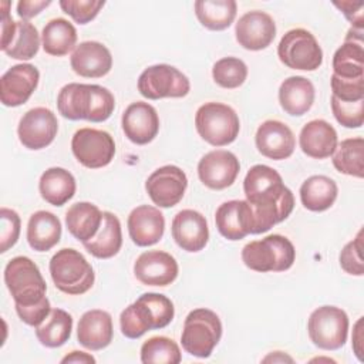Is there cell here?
<instances>
[{"label": "cell", "instance_id": "obj_32", "mask_svg": "<svg viewBox=\"0 0 364 364\" xmlns=\"http://www.w3.org/2000/svg\"><path fill=\"white\" fill-rule=\"evenodd\" d=\"M122 246V230L118 216L112 212H102V223L98 233L84 247L97 259L114 257Z\"/></svg>", "mask_w": 364, "mask_h": 364}, {"label": "cell", "instance_id": "obj_19", "mask_svg": "<svg viewBox=\"0 0 364 364\" xmlns=\"http://www.w3.org/2000/svg\"><path fill=\"white\" fill-rule=\"evenodd\" d=\"M121 125L125 136L131 142L146 145L154 141L159 132V117L151 104L135 101L125 108Z\"/></svg>", "mask_w": 364, "mask_h": 364}, {"label": "cell", "instance_id": "obj_6", "mask_svg": "<svg viewBox=\"0 0 364 364\" xmlns=\"http://www.w3.org/2000/svg\"><path fill=\"white\" fill-rule=\"evenodd\" d=\"M4 283L16 306H33L46 299L47 284L38 266L27 256L13 257L4 269Z\"/></svg>", "mask_w": 364, "mask_h": 364}, {"label": "cell", "instance_id": "obj_8", "mask_svg": "<svg viewBox=\"0 0 364 364\" xmlns=\"http://www.w3.org/2000/svg\"><path fill=\"white\" fill-rule=\"evenodd\" d=\"M222 337L219 316L205 307L192 310L183 323L181 336L182 347L191 355L208 358Z\"/></svg>", "mask_w": 364, "mask_h": 364}, {"label": "cell", "instance_id": "obj_5", "mask_svg": "<svg viewBox=\"0 0 364 364\" xmlns=\"http://www.w3.org/2000/svg\"><path fill=\"white\" fill-rule=\"evenodd\" d=\"M50 276L60 291L71 296L87 293L95 280L92 266L71 247H63L51 257Z\"/></svg>", "mask_w": 364, "mask_h": 364}, {"label": "cell", "instance_id": "obj_28", "mask_svg": "<svg viewBox=\"0 0 364 364\" xmlns=\"http://www.w3.org/2000/svg\"><path fill=\"white\" fill-rule=\"evenodd\" d=\"M316 90L313 82L301 75L286 78L279 88L280 107L293 117L304 115L314 102Z\"/></svg>", "mask_w": 364, "mask_h": 364}, {"label": "cell", "instance_id": "obj_31", "mask_svg": "<svg viewBox=\"0 0 364 364\" xmlns=\"http://www.w3.org/2000/svg\"><path fill=\"white\" fill-rule=\"evenodd\" d=\"M38 189L41 198L47 203L53 206H63L74 196L77 183L71 172L64 168L54 166L41 173Z\"/></svg>", "mask_w": 364, "mask_h": 364}, {"label": "cell", "instance_id": "obj_11", "mask_svg": "<svg viewBox=\"0 0 364 364\" xmlns=\"http://www.w3.org/2000/svg\"><path fill=\"white\" fill-rule=\"evenodd\" d=\"M138 91L148 100L182 98L191 91L188 77L169 64H155L145 68L138 78Z\"/></svg>", "mask_w": 364, "mask_h": 364}, {"label": "cell", "instance_id": "obj_12", "mask_svg": "<svg viewBox=\"0 0 364 364\" xmlns=\"http://www.w3.org/2000/svg\"><path fill=\"white\" fill-rule=\"evenodd\" d=\"M71 151L75 159L90 169L104 168L114 159V138L102 129L81 128L71 139Z\"/></svg>", "mask_w": 364, "mask_h": 364}, {"label": "cell", "instance_id": "obj_13", "mask_svg": "<svg viewBox=\"0 0 364 364\" xmlns=\"http://www.w3.org/2000/svg\"><path fill=\"white\" fill-rule=\"evenodd\" d=\"M188 188L186 173L176 165H165L155 169L145 182L151 200L159 208L178 205Z\"/></svg>", "mask_w": 364, "mask_h": 364}, {"label": "cell", "instance_id": "obj_23", "mask_svg": "<svg viewBox=\"0 0 364 364\" xmlns=\"http://www.w3.org/2000/svg\"><path fill=\"white\" fill-rule=\"evenodd\" d=\"M127 225L129 237L141 247L158 243L165 232V218L162 212L151 205L134 208L128 216Z\"/></svg>", "mask_w": 364, "mask_h": 364}, {"label": "cell", "instance_id": "obj_24", "mask_svg": "<svg viewBox=\"0 0 364 364\" xmlns=\"http://www.w3.org/2000/svg\"><path fill=\"white\" fill-rule=\"evenodd\" d=\"M73 71L85 78H101L112 68L111 51L98 41L80 43L70 58Z\"/></svg>", "mask_w": 364, "mask_h": 364}, {"label": "cell", "instance_id": "obj_50", "mask_svg": "<svg viewBox=\"0 0 364 364\" xmlns=\"http://www.w3.org/2000/svg\"><path fill=\"white\" fill-rule=\"evenodd\" d=\"M353 348L360 361H363V317H360L354 326Z\"/></svg>", "mask_w": 364, "mask_h": 364}, {"label": "cell", "instance_id": "obj_25", "mask_svg": "<svg viewBox=\"0 0 364 364\" xmlns=\"http://www.w3.org/2000/svg\"><path fill=\"white\" fill-rule=\"evenodd\" d=\"M112 336V317L108 311L94 309L81 316L77 327V338L82 347L91 351L102 350L111 344Z\"/></svg>", "mask_w": 364, "mask_h": 364}, {"label": "cell", "instance_id": "obj_33", "mask_svg": "<svg viewBox=\"0 0 364 364\" xmlns=\"http://www.w3.org/2000/svg\"><path fill=\"white\" fill-rule=\"evenodd\" d=\"M337 183L326 175H313L300 186L301 203L311 212H323L331 208L337 199Z\"/></svg>", "mask_w": 364, "mask_h": 364}, {"label": "cell", "instance_id": "obj_2", "mask_svg": "<svg viewBox=\"0 0 364 364\" xmlns=\"http://www.w3.org/2000/svg\"><path fill=\"white\" fill-rule=\"evenodd\" d=\"M58 112L71 121H107L115 108L112 92L98 84L70 82L57 95Z\"/></svg>", "mask_w": 364, "mask_h": 364}, {"label": "cell", "instance_id": "obj_45", "mask_svg": "<svg viewBox=\"0 0 364 364\" xmlns=\"http://www.w3.org/2000/svg\"><path fill=\"white\" fill-rule=\"evenodd\" d=\"M333 97L341 101H360L364 100V77L361 78H340L331 75Z\"/></svg>", "mask_w": 364, "mask_h": 364}, {"label": "cell", "instance_id": "obj_42", "mask_svg": "<svg viewBox=\"0 0 364 364\" xmlns=\"http://www.w3.org/2000/svg\"><path fill=\"white\" fill-rule=\"evenodd\" d=\"M340 266L341 269L353 276L364 274V259H363V229L357 236L350 240L340 253Z\"/></svg>", "mask_w": 364, "mask_h": 364}, {"label": "cell", "instance_id": "obj_20", "mask_svg": "<svg viewBox=\"0 0 364 364\" xmlns=\"http://www.w3.org/2000/svg\"><path fill=\"white\" fill-rule=\"evenodd\" d=\"M257 151L270 159L282 161L291 156L296 148L293 131L282 121L267 119L262 122L255 136Z\"/></svg>", "mask_w": 364, "mask_h": 364}, {"label": "cell", "instance_id": "obj_40", "mask_svg": "<svg viewBox=\"0 0 364 364\" xmlns=\"http://www.w3.org/2000/svg\"><path fill=\"white\" fill-rule=\"evenodd\" d=\"M213 81L228 90L240 87L247 78V65L237 57H223L212 67Z\"/></svg>", "mask_w": 364, "mask_h": 364}, {"label": "cell", "instance_id": "obj_16", "mask_svg": "<svg viewBox=\"0 0 364 364\" xmlns=\"http://www.w3.org/2000/svg\"><path fill=\"white\" fill-rule=\"evenodd\" d=\"M236 41L246 50L259 51L267 48L276 37L273 17L260 10L245 13L235 27Z\"/></svg>", "mask_w": 364, "mask_h": 364}, {"label": "cell", "instance_id": "obj_39", "mask_svg": "<svg viewBox=\"0 0 364 364\" xmlns=\"http://www.w3.org/2000/svg\"><path fill=\"white\" fill-rule=\"evenodd\" d=\"M40 48V34L37 28L27 20L17 21L16 34L9 47L3 51L6 55L16 60H30Z\"/></svg>", "mask_w": 364, "mask_h": 364}, {"label": "cell", "instance_id": "obj_41", "mask_svg": "<svg viewBox=\"0 0 364 364\" xmlns=\"http://www.w3.org/2000/svg\"><path fill=\"white\" fill-rule=\"evenodd\" d=\"M331 111L338 124L346 128H360L364 124V100L341 101L331 95Z\"/></svg>", "mask_w": 364, "mask_h": 364}, {"label": "cell", "instance_id": "obj_48", "mask_svg": "<svg viewBox=\"0 0 364 364\" xmlns=\"http://www.w3.org/2000/svg\"><path fill=\"white\" fill-rule=\"evenodd\" d=\"M10 6L9 1H3L1 7H3V17H1V51H4L9 44L13 41L14 34H16V27H17V21H14L10 14L7 7Z\"/></svg>", "mask_w": 364, "mask_h": 364}, {"label": "cell", "instance_id": "obj_30", "mask_svg": "<svg viewBox=\"0 0 364 364\" xmlns=\"http://www.w3.org/2000/svg\"><path fill=\"white\" fill-rule=\"evenodd\" d=\"M102 212L91 202H77L65 212V225L68 232L80 242L91 240L100 230Z\"/></svg>", "mask_w": 364, "mask_h": 364}, {"label": "cell", "instance_id": "obj_7", "mask_svg": "<svg viewBox=\"0 0 364 364\" xmlns=\"http://www.w3.org/2000/svg\"><path fill=\"white\" fill-rule=\"evenodd\" d=\"M195 127L203 141L213 146H225L237 138L240 121L230 105L210 101L198 108Z\"/></svg>", "mask_w": 364, "mask_h": 364}, {"label": "cell", "instance_id": "obj_43", "mask_svg": "<svg viewBox=\"0 0 364 364\" xmlns=\"http://www.w3.org/2000/svg\"><path fill=\"white\" fill-rule=\"evenodd\" d=\"M105 6V1L101 0H61L60 7L65 14L73 17L78 24H87L94 20L101 9Z\"/></svg>", "mask_w": 364, "mask_h": 364}, {"label": "cell", "instance_id": "obj_9", "mask_svg": "<svg viewBox=\"0 0 364 364\" xmlns=\"http://www.w3.org/2000/svg\"><path fill=\"white\" fill-rule=\"evenodd\" d=\"M307 331L316 347L327 351L338 350L347 341L348 316L340 307L321 306L310 314Z\"/></svg>", "mask_w": 364, "mask_h": 364}, {"label": "cell", "instance_id": "obj_51", "mask_svg": "<svg viewBox=\"0 0 364 364\" xmlns=\"http://www.w3.org/2000/svg\"><path fill=\"white\" fill-rule=\"evenodd\" d=\"M63 364L65 363H80V364H87V363H95V358L84 351H71L70 354H67L63 360Z\"/></svg>", "mask_w": 364, "mask_h": 364}, {"label": "cell", "instance_id": "obj_26", "mask_svg": "<svg viewBox=\"0 0 364 364\" xmlns=\"http://www.w3.org/2000/svg\"><path fill=\"white\" fill-rule=\"evenodd\" d=\"M333 74L340 78H361L364 77V48L363 30L351 27L333 55Z\"/></svg>", "mask_w": 364, "mask_h": 364}, {"label": "cell", "instance_id": "obj_34", "mask_svg": "<svg viewBox=\"0 0 364 364\" xmlns=\"http://www.w3.org/2000/svg\"><path fill=\"white\" fill-rule=\"evenodd\" d=\"M77 43V30L68 20L57 17L50 20L41 33L43 50L54 57H63L74 50Z\"/></svg>", "mask_w": 364, "mask_h": 364}, {"label": "cell", "instance_id": "obj_38", "mask_svg": "<svg viewBox=\"0 0 364 364\" xmlns=\"http://www.w3.org/2000/svg\"><path fill=\"white\" fill-rule=\"evenodd\" d=\"M181 360L179 346L169 337L155 336L141 346V361L144 364H178Z\"/></svg>", "mask_w": 364, "mask_h": 364}, {"label": "cell", "instance_id": "obj_27", "mask_svg": "<svg viewBox=\"0 0 364 364\" xmlns=\"http://www.w3.org/2000/svg\"><path fill=\"white\" fill-rule=\"evenodd\" d=\"M337 132L326 119L309 121L299 135V144L303 154L314 159H326L331 156L337 148Z\"/></svg>", "mask_w": 364, "mask_h": 364}, {"label": "cell", "instance_id": "obj_17", "mask_svg": "<svg viewBox=\"0 0 364 364\" xmlns=\"http://www.w3.org/2000/svg\"><path fill=\"white\" fill-rule=\"evenodd\" d=\"M40 73L33 64H16L0 78V100L6 107H20L36 91Z\"/></svg>", "mask_w": 364, "mask_h": 364}, {"label": "cell", "instance_id": "obj_44", "mask_svg": "<svg viewBox=\"0 0 364 364\" xmlns=\"http://www.w3.org/2000/svg\"><path fill=\"white\" fill-rule=\"evenodd\" d=\"M0 253H6L13 247L20 236V216L16 210L9 208L0 209Z\"/></svg>", "mask_w": 364, "mask_h": 364}, {"label": "cell", "instance_id": "obj_35", "mask_svg": "<svg viewBox=\"0 0 364 364\" xmlns=\"http://www.w3.org/2000/svg\"><path fill=\"white\" fill-rule=\"evenodd\" d=\"M193 7L199 23L212 31L228 28L237 13L235 0H198Z\"/></svg>", "mask_w": 364, "mask_h": 364}, {"label": "cell", "instance_id": "obj_49", "mask_svg": "<svg viewBox=\"0 0 364 364\" xmlns=\"http://www.w3.org/2000/svg\"><path fill=\"white\" fill-rule=\"evenodd\" d=\"M51 4L50 0L44 1H37V0H21L17 3V14L23 18V20H28L34 16H37L43 9L48 7Z\"/></svg>", "mask_w": 364, "mask_h": 364}, {"label": "cell", "instance_id": "obj_18", "mask_svg": "<svg viewBox=\"0 0 364 364\" xmlns=\"http://www.w3.org/2000/svg\"><path fill=\"white\" fill-rule=\"evenodd\" d=\"M178 272L175 257L164 250L144 252L134 263V274L145 286L165 287L175 282Z\"/></svg>", "mask_w": 364, "mask_h": 364}, {"label": "cell", "instance_id": "obj_10", "mask_svg": "<svg viewBox=\"0 0 364 364\" xmlns=\"http://www.w3.org/2000/svg\"><path fill=\"white\" fill-rule=\"evenodd\" d=\"M279 60L291 70L314 71L323 64V50L306 28H291L277 46Z\"/></svg>", "mask_w": 364, "mask_h": 364}, {"label": "cell", "instance_id": "obj_37", "mask_svg": "<svg viewBox=\"0 0 364 364\" xmlns=\"http://www.w3.org/2000/svg\"><path fill=\"white\" fill-rule=\"evenodd\" d=\"M334 168L350 176L363 178L364 175V139L361 136L347 138L337 144L333 152Z\"/></svg>", "mask_w": 364, "mask_h": 364}, {"label": "cell", "instance_id": "obj_46", "mask_svg": "<svg viewBox=\"0 0 364 364\" xmlns=\"http://www.w3.org/2000/svg\"><path fill=\"white\" fill-rule=\"evenodd\" d=\"M16 311H17V314H18V317L23 323H26L28 326H33V327H37L50 314L51 306H50V300L46 297L43 301H40L37 304H33V306H27V307L16 306Z\"/></svg>", "mask_w": 364, "mask_h": 364}, {"label": "cell", "instance_id": "obj_47", "mask_svg": "<svg viewBox=\"0 0 364 364\" xmlns=\"http://www.w3.org/2000/svg\"><path fill=\"white\" fill-rule=\"evenodd\" d=\"M334 6L341 10L346 18L353 24L354 28L363 30L364 27V3L358 1H334Z\"/></svg>", "mask_w": 364, "mask_h": 364}, {"label": "cell", "instance_id": "obj_15", "mask_svg": "<svg viewBox=\"0 0 364 364\" xmlns=\"http://www.w3.org/2000/svg\"><path fill=\"white\" fill-rule=\"evenodd\" d=\"M240 171L236 155L226 149H215L205 154L198 164L200 182L215 191H222L233 185Z\"/></svg>", "mask_w": 364, "mask_h": 364}, {"label": "cell", "instance_id": "obj_4", "mask_svg": "<svg viewBox=\"0 0 364 364\" xmlns=\"http://www.w3.org/2000/svg\"><path fill=\"white\" fill-rule=\"evenodd\" d=\"M242 260L255 272H284L293 266L296 249L286 236L273 233L246 243L242 249Z\"/></svg>", "mask_w": 364, "mask_h": 364}, {"label": "cell", "instance_id": "obj_52", "mask_svg": "<svg viewBox=\"0 0 364 364\" xmlns=\"http://www.w3.org/2000/svg\"><path fill=\"white\" fill-rule=\"evenodd\" d=\"M263 361H273V363H276V361H290V363H291L293 358L289 357V355H286V354H283L282 351H274V353H272L270 355L264 357Z\"/></svg>", "mask_w": 364, "mask_h": 364}, {"label": "cell", "instance_id": "obj_14", "mask_svg": "<svg viewBox=\"0 0 364 364\" xmlns=\"http://www.w3.org/2000/svg\"><path fill=\"white\" fill-rule=\"evenodd\" d=\"M58 131V121L54 112L46 107L28 109L20 119L17 134L20 142L33 151L48 146Z\"/></svg>", "mask_w": 364, "mask_h": 364}, {"label": "cell", "instance_id": "obj_1", "mask_svg": "<svg viewBox=\"0 0 364 364\" xmlns=\"http://www.w3.org/2000/svg\"><path fill=\"white\" fill-rule=\"evenodd\" d=\"M243 191L253 212V235L283 222L294 208L293 192L283 183L280 173L267 165H253L247 171Z\"/></svg>", "mask_w": 364, "mask_h": 364}, {"label": "cell", "instance_id": "obj_29", "mask_svg": "<svg viewBox=\"0 0 364 364\" xmlns=\"http://www.w3.org/2000/svg\"><path fill=\"white\" fill-rule=\"evenodd\" d=\"M61 237V222L48 210L34 212L27 223V242L36 252H47Z\"/></svg>", "mask_w": 364, "mask_h": 364}, {"label": "cell", "instance_id": "obj_21", "mask_svg": "<svg viewBox=\"0 0 364 364\" xmlns=\"http://www.w3.org/2000/svg\"><path fill=\"white\" fill-rule=\"evenodd\" d=\"M172 237L176 245L186 252L202 250L209 240V228L206 218L193 209L178 212L172 220Z\"/></svg>", "mask_w": 364, "mask_h": 364}, {"label": "cell", "instance_id": "obj_3", "mask_svg": "<svg viewBox=\"0 0 364 364\" xmlns=\"http://www.w3.org/2000/svg\"><path fill=\"white\" fill-rule=\"evenodd\" d=\"M175 316L171 299L161 293H144L119 316L121 331L128 338H139L146 331L166 327Z\"/></svg>", "mask_w": 364, "mask_h": 364}, {"label": "cell", "instance_id": "obj_22", "mask_svg": "<svg viewBox=\"0 0 364 364\" xmlns=\"http://www.w3.org/2000/svg\"><path fill=\"white\" fill-rule=\"evenodd\" d=\"M219 233L228 240H240L253 235V212L247 200H228L219 205L215 213Z\"/></svg>", "mask_w": 364, "mask_h": 364}, {"label": "cell", "instance_id": "obj_36", "mask_svg": "<svg viewBox=\"0 0 364 364\" xmlns=\"http://www.w3.org/2000/svg\"><path fill=\"white\" fill-rule=\"evenodd\" d=\"M73 317L63 309H51L47 318L36 327V336L40 344L48 348H57L65 344L71 336Z\"/></svg>", "mask_w": 364, "mask_h": 364}]
</instances>
